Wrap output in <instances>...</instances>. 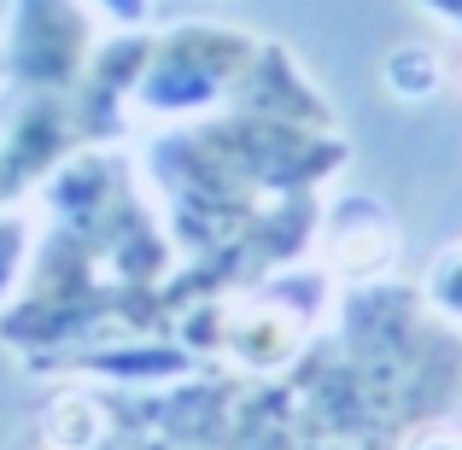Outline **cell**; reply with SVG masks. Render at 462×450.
Returning <instances> with one entry per match:
<instances>
[{
  "mask_svg": "<svg viewBox=\"0 0 462 450\" xmlns=\"http://www.w3.org/2000/svg\"><path fill=\"white\" fill-rule=\"evenodd\" d=\"M263 35L228 30V23H176L164 35H147V59L135 70L141 112H205L217 100H235L258 59Z\"/></svg>",
  "mask_w": 462,
  "mask_h": 450,
  "instance_id": "obj_1",
  "label": "cell"
},
{
  "mask_svg": "<svg viewBox=\"0 0 462 450\" xmlns=\"http://www.w3.org/2000/svg\"><path fill=\"white\" fill-rule=\"evenodd\" d=\"M88 59H94V23L82 0H18L12 6L0 70L23 94L65 88Z\"/></svg>",
  "mask_w": 462,
  "mask_h": 450,
  "instance_id": "obj_2",
  "label": "cell"
},
{
  "mask_svg": "<svg viewBox=\"0 0 462 450\" xmlns=\"http://www.w3.org/2000/svg\"><path fill=\"white\" fill-rule=\"evenodd\" d=\"M328 252H334V270L351 281H386L398 263V223L381 199L369 193H351L328 211Z\"/></svg>",
  "mask_w": 462,
  "mask_h": 450,
  "instance_id": "obj_3",
  "label": "cell"
},
{
  "mask_svg": "<svg viewBox=\"0 0 462 450\" xmlns=\"http://www.w3.org/2000/svg\"><path fill=\"white\" fill-rule=\"evenodd\" d=\"M381 77H386V88H393V100H410V106L433 100V94L451 82V53H439V47H428V41H404V47L386 53Z\"/></svg>",
  "mask_w": 462,
  "mask_h": 450,
  "instance_id": "obj_4",
  "label": "cell"
},
{
  "mask_svg": "<svg viewBox=\"0 0 462 450\" xmlns=\"http://www.w3.org/2000/svg\"><path fill=\"white\" fill-rule=\"evenodd\" d=\"M416 293H421V304H428L445 327H462V240L445 246L439 258L428 263V275H421Z\"/></svg>",
  "mask_w": 462,
  "mask_h": 450,
  "instance_id": "obj_5",
  "label": "cell"
},
{
  "mask_svg": "<svg viewBox=\"0 0 462 450\" xmlns=\"http://www.w3.org/2000/svg\"><path fill=\"white\" fill-rule=\"evenodd\" d=\"M23 252H30V234H23V223H18V216H0V298L12 293V281H18Z\"/></svg>",
  "mask_w": 462,
  "mask_h": 450,
  "instance_id": "obj_6",
  "label": "cell"
},
{
  "mask_svg": "<svg viewBox=\"0 0 462 450\" xmlns=\"http://www.w3.org/2000/svg\"><path fill=\"white\" fill-rule=\"evenodd\" d=\"M100 18H112L117 30H135V23H147V6L152 0H88Z\"/></svg>",
  "mask_w": 462,
  "mask_h": 450,
  "instance_id": "obj_7",
  "label": "cell"
},
{
  "mask_svg": "<svg viewBox=\"0 0 462 450\" xmlns=\"http://www.w3.org/2000/svg\"><path fill=\"white\" fill-rule=\"evenodd\" d=\"M421 12H433V18L445 23V30L457 35V47H462V0H416Z\"/></svg>",
  "mask_w": 462,
  "mask_h": 450,
  "instance_id": "obj_8",
  "label": "cell"
}]
</instances>
